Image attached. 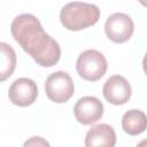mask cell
<instances>
[{"label":"cell","instance_id":"cell-1","mask_svg":"<svg viewBox=\"0 0 147 147\" xmlns=\"http://www.w3.org/2000/svg\"><path fill=\"white\" fill-rule=\"evenodd\" d=\"M15 41L28 53L37 64L49 68L61 57V48L55 39L44 31L40 21L31 14L16 16L10 24Z\"/></svg>","mask_w":147,"mask_h":147},{"label":"cell","instance_id":"cell-7","mask_svg":"<svg viewBox=\"0 0 147 147\" xmlns=\"http://www.w3.org/2000/svg\"><path fill=\"white\" fill-rule=\"evenodd\" d=\"M131 85L127 79L121 75H114L107 79L103 85L102 94L105 99L116 106L124 105L131 98Z\"/></svg>","mask_w":147,"mask_h":147},{"label":"cell","instance_id":"cell-14","mask_svg":"<svg viewBox=\"0 0 147 147\" xmlns=\"http://www.w3.org/2000/svg\"><path fill=\"white\" fill-rule=\"evenodd\" d=\"M138 1H139L144 7H146V8H147V0H138Z\"/></svg>","mask_w":147,"mask_h":147},{"label":"cell","instance_id":"cell-13","mask_svg":"<svg viewBox=\"0 0 147 147\" xmlns=\"http://www.w3.org/2000/svg\"><path fill=\"white\" fill-rule=\"evenodd\" d=\"M142 68H144V71H145V74L147 75V53L145 54V56H144V60H142Z\"/></svg>","mask_w":147,"mask_h":147},{"label":"cell","instance_id":"cell-2","mask_svg":"<svg viewBox=\"0 0 147 147\" xmlns=\"http://www.w3.org/2000/svg\"><path fill=\"white\" fill-rule=\"evenodd\" d=\"M100 18L98 6L87 2L72 1L64 5L60 11L61 24L70 31H79L94 25Z\"/></svg>","mask_w":147,"mask_h":147},{"label":"cell","instance_id":"cell-15","mask_svg":"<svg viewBox=\"0 0 147 147\" xmlns=\"http://www.w3.org/2000/svg\"><path fill=\"white\" fill-rule=\"evenodd\" d=\"M144 145H147V140H144V141L139 142V146H144Z\"/></svg>","mask_w":147,"mask_h":147},{"label":"cell","instance_id":"cell-5","mask_svg":"<svg viewBox=\"0 0 147 147\" xmlns=\"http://www.w3.org/2000/svg\"><path fill=\"white\" fill-rule=\"evenodd\" d=\"M134 31L132 18L124 13H115L110 15L105 23V32L108 39L116 44L127 41Z\"/></svg>","mask_w":147,"mask_h":147},{"label":"cell","instance_id":"cell-11","mask_svg":"<svg viewBox=\"0 0 147 147\" xmlns=\"http://www.w3.org/2000/svg\"><path fill=\"white\" fill-rule=\"evenodd\" d=\"M1 49V67H0V80L5 82L8 77H10L16 67V53L14 48L6 44L0 42Z\"/></svg>","mask_w":147,"mask_h":147},{"label":"cell","instance_id":"cell-12","mask_svg":"<svg viewBox=\"0 0 147 147\" xmlns=\"http://www.w3.org/2000/svg\"><path fill=\"white\" fill-rule=\"evenodd\" d=\"M24 146H49V144L40 137H32L30 140L24 142Z\"/></svg>","mask_w":147,"mask_h":147},{"label":"cell","instance_id":"cell-9","mask_svg":"<svg viewBox=\"0 0 147 147\" xmlns=\"http://www.w3.org/2000/svg\"><path fill=\"white\" fill-rule=\"evenodd\" d=\"M116 144V133L108 124H96L92 126L85 137L86 147H114Z\"/></svg>","mask_w":147,"mask_h":147},{"label":"cell","instance_id":"cell-3","mask_svg":"<svg viewBox=\"0 0 147 147\" xmlns=\"http://www.w3.org/2000/svg\"><path fill=\"white\" fill-rule=\"evenodd\" d=\"M108 68L105 55L96 49H86L79 54L76 61V70L78 75L88 82L101 79Z\"/></svg>","mask_w":147,"mask_h":147},{"label":"cell","instance_id":"cell-10","mask_svg":"<svg viewBox=\"0 0 147 147\" xmlns=\"http://www.w3.org/2000/svg\"><path fill=\"white\" fill-rule=\"evenodd\" d=\"M122 127L130 136H138L147 129V116L138 109L127 110L122 117Z\"/></svg>","mask_w":147,"mask_h":147},{"label":"cell","instance_id":"cell-4","mask_svg":"<svg viewBox=\"0 0 147 147\" xmlns=\"http://www.w3.org/2000/svg\"><path fill=\"white\" fill-rule=\"evenodd\" d=\"M75 92V85L70 75L65 71H55L51 74L45 83V93L47 98L56 103L67 102Z\"/></svg>","mask_w":147,"mask_h":147},{"label":"cell","instance_id":"cell-8","mask_svg":"<svg viewBox=\"0 0 147 147\" xmlns=\"http://www.w3.org/2000/svg\"><path fill=\"white\" fill-rule=\"evenodd\" d=\"M74 114L80 124L91 125L103 116V105L95 96H83L76 102Z\"/></svg>","mask_w":147,"mask_h":147},{"label":"cell","instance_id":"cell-6","mask_svg":"<svg viewBox=\"0 0 147 147\" xmlns=\"http://www.w3.org/2000/svg\"><path fill=\"white\" fill-rule=\"evenodd\" d=\"M38 96L37 84L26 77L17 78L9 87L8 98L10 102L18 107L31 106Z\"/></svg>","mask_w":147,"mask_h":147}]
</instances>
